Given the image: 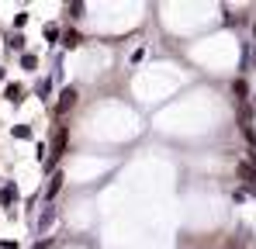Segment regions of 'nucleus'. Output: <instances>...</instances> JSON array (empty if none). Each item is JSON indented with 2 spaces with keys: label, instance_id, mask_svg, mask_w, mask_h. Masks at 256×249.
<instances>
[]
</instances>
